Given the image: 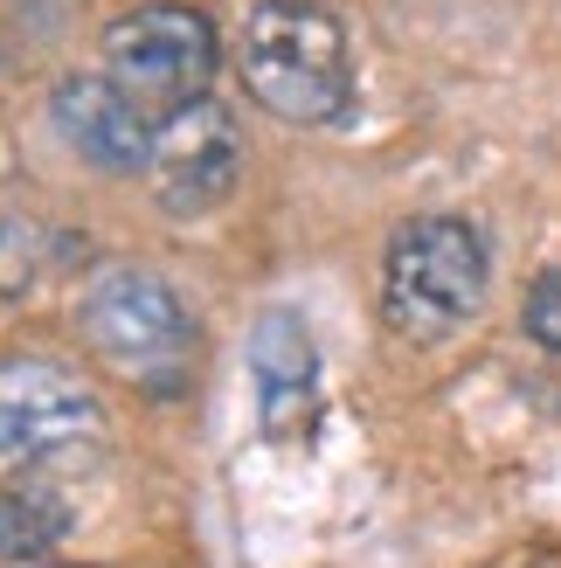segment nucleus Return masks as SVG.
I'll return each mask as SVG.
<instances>
[{"mask_svg": "<svg viewBox=\"0 0 561 568\" xmlns=\"http://www.w3.org/2000/svg\"><path fill=\"white\" fill-rule=\"evenodd\" d=\"M527 339H541L548 354H561V277H534V292H527V312H520Z\"/></svg>", "mask_w": 561, "mask_h": 568, "instance_id": "9d476101", "label": "nucleus"}, {"mask_svg": "<svg viewBox=\"0 0 561 568\" xmlns=\"http://www.w3.org/2000/svg\"><path fill=\"white\" fill-rule=\"evenodd\" d=\"M249 375H257L271 430H298L305 409H313L319 354H313V333H305V320L292 305H277V312L257 320V333H249Z\"/></svg>", "mask_w": 561, "mask_h": 568, "instance_id": "6e6552de", "label": "nucleus"}, {"mask_svg": "<svg viewBox=\"0 0 561 568\" xmlns=\"http://www.w3.org/2000/svg\"><path fill=\"white\" fill-rule=\"evenodd\" d=\"M76 333L91 347L125 367V375L153 382V388H174L187 375V354H194V320L181 292L153 271H104L76 305Z\"/></svg>", "mask_w": 561, "mask_h": 568, "instance_id": "20e7f679", "label": "nucleus"}, {"mask_svg": "<svg viewBox=\"0 0 561 568\" xmlns=\"http://www.w3.org/2000/svg\"><path fill=\"white\" fill-rule=\"evenodd\" d=\"M104 77L119 91L160 119H174L181 104H202L208 98V77H215V28L208 14L174 8V0H153V8H132L104 28Z\"/></svg>", "mask_w": 561, "mask_h": 568, "instance_id": "7ed1b4c3", "label": "nucleus"}, {"mask_svg": "<svg viewBox=\"0 0 561 568\" xmlns=\"http://www.w3.org/2000/svg\"><path fill=\"white\" fill-rule=\"evenodd\" d=\"M243 83L271 119L326 125L354 104L347 28L319 0H257L243 28Z\"/></svg>", "mask_w": 561, "mask_h": 568, "instance_id": "f257e3e1", "label": "nucleus"}, {"mask_svg": "<svg viewBox=\"0 0 561 568\" xmlns=\"http://www.w3.org/2000/svg\"><path fill=\"white\" fill-rule=\"evenodd\" d=\"M153 194L166 215H208L236 194V174H243V139H236V111L230 104H181L174 119L153 125Z\"/></svg>", "mask_w": 561, "mask_h": 568, "instance_id": "39448f33", "label": "nucleus"}, {"mask_svg": "<svg viewBox=\"0 0 561 568\" xmlns=\"http://www.w3.org/2000/svg\"><path fill=\"white\" fill-rule=\"evenodd\" d=\"M63 499H49L42 486H14V493H0V561H35L49 555L55 541H63Z\"/></svg>", "mask_w": 561, "mask_h": 568, "instance_id": "1a4fd4ad", "label": "nucleus"}, {"mask_svg": "<svg viewBox=\"0 0 561 568\" xmlns=\"http://www.w3.org/2000/svg\"><path fill=\"white\" fill-rule=\"evenodd\" d=\"M83 437H98V395L70 367H55L42 354H21L0 367V458L35 465V458H55V450H76Z\"/></svg>", "mask_w": 561, "mask_h": 568, "instance_id": "423d86ee", "label": "nucleus"}, {"mask_svg": "<svg viewBox=\"0 0 561 568\" xmlns=\"http://www.w3.org/2000/svg\"><path fill=\"white\" fill-rule=\"evenodd\" d=\"M486 305V243L458 215H424L402 222L381 264V320L402 339L430 347V339L458 333L471 312Z\"/></svg>", "mask_w": 561, "mask_h": 568, "instance_id": "f03ea898", "label": "nucleus"}, {"mask_svg": "<svg viewBox=\"0 0 561 568\" xmlns=\"http://www.w3.org/2000/svg\"><path fill=\"white\" fill-rule=\"evenodd\" d=\"M55 125L63 139L104 166V174H132V166L153 160V125L111 77H63L55 83Z\"/></svg>", "mask_w": 561, "mask_h": 568, "instance_id": "0eeeda50", "label": "nucleus"}]
</instances>
